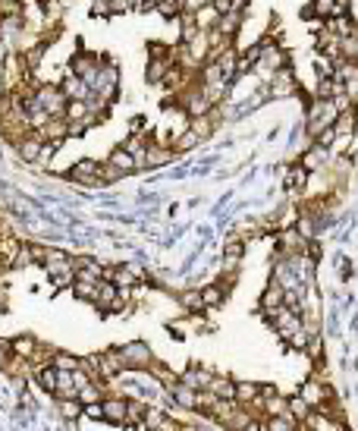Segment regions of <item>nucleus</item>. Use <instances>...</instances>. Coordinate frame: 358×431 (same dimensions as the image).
Here are the masks:
<instances>
[{
  "mask_svg": "<svg viewBox=\"0 0 358 431\" xmlns=\"http://www.w3.org/2000/svg\"><path fill=\"white\" fill-rule=\"evenodd\" d=\"M67 177L73 179V183H79V186H101V161H95V157H79V161H73Z\"/></svg>",
  "mask_w": 358,
  "mask_h": 431,
  "instance_id": "f257e3e1",
  "label": "nucleus"
},
{
  "mask_svg": "<svg viewBox=\"0 0 358 431\" xmlns=\"http://www.w3.org/2000/svg\"><path fill=\"white\" fill-rule=\"evenodd\" d=\"M117 350L123 356V362H126V368H151V362H154V353H151V346L145 340H129L123 346H117Z\"/></svg>",
  "mask_w": 358,
  "mask_h": 431,
  "instance_id": "f03ea898",
  "label": "nucleus"
},
{
  "mask_svg": "<svg viewBox=\"0 0 358 431\" xmlns=\"http://www.w3.org/2000/svg\"><path fill=\"white\" fill-rule=\"evenodd\" d=\"M35 101L45 107L51 117H63V111H67V95H63L60 85H41V82H38Z\"/></svg>",
  "mask_w": 358,
  "mask_h": 431,
  "instance_id": "7ed1b4c3",
  "label": "nucleus"
},
{
  "mask_svg": "<svg viewBox=\"0 0 358 431\" xmlns=\"http://www.w3.org/2000/svg\"><path fill=\"white\" fill-rule=\"evenodd\" d=\"M101 406H104V422L126 428V422H129V397L126 394H104Z\"/></svg>",
  "mask_w": 358,
  "mask_h": 431,
  "instance_id": "20e7f679",
  "label": "nucleus"
},
{
  "mask_svg": "<svg viewBox=\"0 0 358 431\" xmlns=\"http://www.w3.org/2000/svg\"><path fill=\"white\" fill-rule=\"evenodd\" d=\"M97 67H101V54H91V51H85V47H79V51L69 57V73L82 76L88 85H91V79H95Z\"/></svg>",
  "mask_w": 358,
  "mask_h": 431,
  "instance_id": "39448f33",
  "label": "nucleus"
},
{
  "mask_svg": "<svg viewBox=\"0 0 358 431\" xmlns=\"http://www.w3.org/2000/svg\"><path fill=\"white\" fill-rule=\"evenodd\" d=\"M267 89H270V98H298V82H296L292 67L276 69V73L270 76Z\"/></svg>",
  "mask_w": 358,
  "mask_h": 431,
  "instance_id": "423d86ee",
  "label": "nucleus"
},
{
  "mask_svg": "<svg viewBox=\"0 0 358 431\" xmlns=\"http://www.w3.org/2000/svg\"><path fill=\"white\" fill-rule=\"evenodd\" d=\"M167 390H170V400L176 403L179 409H186V412H198V409H202V390H195V387L182 384V381L170 384Z\"/></svg>",
  "mask_w": 358,
  "mask_h": 431,
  "instance_id": "0eeeda50",
  "label": "nucleus"
},
{
  "mask_svg": "<svg viewBox=\"0 0 358 431\" xmlns=\"http://www.w3.org/2000/svg\"><path fill=\"white\" fill-rule=\"evenodd\" d=\"M13 148H16V155H19V161H23V164H38V161H41V151H45V139L32 129L25 139L16 142Z\"/></svg>",
  "mask_w": 358,
  "mask_h": 431,
  "instance_id": "6e6552de",
  "label": "nucleus"
},
{
  "mask_svg": "<svg viewBox=\"0 0 358 431\" xmlns=\"http://www.w3.org/2000/svg\"><path fill=\"white\" fill-rule=\"evenodd\" d=\"M298 161L305 164V170H324L330 164V145H321V142H311L302 155H298Z\"/></svg>",
  "mask_w": 358,
  "mask_h": 431,
  "instance_id": "1a4fd4ad",
  "label": "nucleus"
},
{
  "mask_svg": "<svg viewBox=\"0 0 358 431\" xmlns=\"http://www.w3.org/2000/svg\"><path fill=\"white\" fill-rule=\"evenodd\" d=\"M298 428H314V431H343L346 422H339V419L327 416L324 409H311L305 416V422H298Z\"/></svg>",
  "mask_w": 358,
  "mask_h": 431,
  "instance_id": "9d476101",
  "label": "nucleus"
},
{
  "mask_svg": "<svg viewBox=\"0 0 358 431\" xmlns=\"http://www.w3.org/2000/svg\"><path fill=\"white\" fill-rule=\"evenodd\" d=\"M60 89H63L67 101H88V98H91V85L82 79V76H75V73H67V79L60 82Z\"/></svg>",
  "mask_w": 358,
  "mask_h": 431,
  "instance_id": "9b49d317",
  "label": "nucleus"
},
{
  "mask_svg": "<svg viewBox=\"0 0 358 431\" xmlns=\"http://www.w3.org/2000/svg\"><path fill=\"white\" fill-rule=\"evenodd\" d=\"M242 258H246V239L230 236V239H226V249H224V274H226V271H239V268H242Z\"/></svg>",
  "mask_w": 358,
  "mask_h": 431,
  "instance_id": "f8f14e48",
  "label": "nucleus"
},
{
  "mask_svg": "<svg viewBox=\"0 0 358 431\" xmlns=\"http://www.w3.org/2000/svg\"><path fill=\"white\" fill-rule=\"evenodd\" d=\"M308 179H311V170H305V164L296 161L286 167L283 173V189H289V192H298V189L308 186Z\"/></svg>",
  "mask_w": 358,
  "mask_h": 431,
  "instance_id": "ddd939ff",
  "label": "nucleus"
},
{
  "mask_svg": "<svg viewBox=\"0 0 358 431\" xmlns=\"http://www.w3.org/2000/svg\"><path fill=\"white\" fill-rule=\"evenodd\" d=\"M35 133L45 142H67L69 139V123H67V117H51L45 126L35 129Z\"/></svg>",
  "mask_w": 358,
  "mask_h": 431,
  "instance_id": "4468645a",
  "label": "nucleus"
},
{
  "mask_svg": "<svg viewBox=\"0 0 358 431\" xmlns=\"http://www.w3.org/2000/svg\"><path fill=\"white\" fill-rule=\"evenodd\" d=\"M242 25H246V13H220V16H217L214 29L220 32V35H226V38H232V41H236L239 32H242Z\"/></svg>",
  "mask_w": 358,
  "mask_h": 431,
  "instance_id": "2eb2a0df",
  "label": "nucleus"
},
{
  "mask_svg": "<svg viewBox=\"0 0 358 431\" xmlns=\"http://www.w3.org/2000/svg\"><path fill=\"white\" fill-rule=\"evenodd\" d=\"M211 378H214V372H208L204 365H189V368L179 372V381L189 384V387H195V390H204V387L211 384Z\"/></svg>",
  "mask_w": 358,
  "mask_h": 431,
  "instance_id": "dca6fc26",
  "label": "nucleus"
},
{
  "mask_svg": "<svg viewBox=\"0 0 358 431\" xmlns=\"http://www.w3.org/2000/svg\"><path fill=\"white\" fill-rule=\"evenodd\" d=\"M117 283L113 280H107V277H101V280H97V293H95V309L97 312H110V305H113V299H117Z\"/></svg>",
  "mask_w": 358,
  "mask_h": 431,
  "instance_id": "f3484780",
  "label": "nucleus"
},
{
  "mask_svg": "<svg viewBox=\"0 0 358 431\" xmlns=\"http://www.w3.org/2000/svg\"><path fill=\"white\" fill-rule=\"evenodd\" d=\"M107 161H110L119 173H126V177H129V173L139 170V164H135V155L126 148V145H117V148L110 151V157H107Z\"/></svg>",
  "mask_w": 358,
  "mask_h": 431,
  "instance_id": "a211bd4d",
  "label": "nucleus"
},
{
  "mask_svg": "<svg viewBox=\"0 0 358 431\" xmlns=\"http://www.w3.org/2000/svg\"><path fill=\"white\" fill-rule=\"evenodd\" d=\"M324 29L333 32L336 38H346V35H355V32H358V23L352 19V13H343V16H330L327 23H324Z\"/></svg>",
  "mask_w": 358,
  "mask_h": 431,
  "instance_id": "6ab92c4d",
  "label": "nucleus"
},
{
  "mask_svg": "<svg viewBox=\"0 0 358 431\" xmlns=\"http://www.w3.org/2000/svg\"><path fill=\"white\" fill-rule=\"evenodd\" d=\"M214 63H217V69H220V76H224V79L230 82V85L239 79V76H236V63H239V51H236V47H226V51L220 54V57H217Z\"/></svg>",
  "mask_w": 358,
  "mask_h": 431,
  "instance_id": "aec40b11",
  "label": "nucleus"
},
{
  "mask_svg": "<svg viewBox=\"0 0 358 431\" xmlns=\"http://www.w3.org/2000/svg\"><path fill=\"white\" fill-rule=\"evenodd\" d=\"M202 142H204L202 135L195 133L192 126H186V129H182V133H176V135H173V142H170V145H173V151H176V155H186V151L198 148Z\"/></svg>",
  "mask_w": 358,
  "mask_h": 431,
  "instance_id": "412c9836",
  "label": "nucleus"
},
{
  "mask_svg": "<svg viewBox=\"0 0 358 431\" xmlns=\"http://www.w3.org/2000/svg\"><path fill=\"white\" fill-rule=\"evenodd\" d=\"M204 390H211V394L220 397V400H236V381L226 378V375H214Z\"/></svg>",
  "mask_w": 358,
  "mask_h": 431,
  "instance_id": "4be33fe9",
  "label": "nucleus"
},
{
  "mask_svg": "<svg viewBox=\"0 0 358 431\" xmlns=\"http://www.w3.org/2000/svg\"><path fill=\"white\" fill-rule=\"evenodd\" d=\"M202 296H204V309H217V305H224V299L230 296V287H226L224 280L208 283V287H202Z\"/></svg>",
  "mask_w": 358,
  "mask_h": 431,
  "instance_id": "5701e85b",
  "label": "nucleus"
},
{
  "mask_svg": "<svg viewBox=\"0 0 358 431\" xmlns=\"http://www.w3.org/2000/svg\"><path fill=\"white\" fill-rule=\"evenodd\" d=\"M10 350H13V356L32 359L38 350H41V343H38L32 334H23V337H16V340H10Z\"/></svg>",
  "mask_w": 358,
  "mask_h": 431,
  "instance_id": "b1692460",
  "label": "nucleus"
},
{
  "mask_svg": "<svg viewBox=\"0 0 358 431\" xmlns=\"http://www.w3.org/2000/svg\"><path fill=\"white\" fill-rule=\"evenodd\" d=\"M264 416H289V397H283L280 390L270 397H264Z\"/></svg>",
  "mask_w": 358,
  "mask_h": 431,
  "instance_id": "393cba45",
  "label": "nucleus"
},
{
  "mask_svg": "<svg viewBox=\"0 0 358 431\" xmlns=\"http://www.w3.org/2000/svg\"><path fill=\"white\" fill-rule=\"evenodd\" d=\"M57 412L63 416V422H75L82 416V403L79 397H57Z\"/></svg>",
  "mask_w": 358,
  "mask_h": 431,
  "instance_id": "a878e982",
  "label": "nucleus"
},
{
  "mask_svg": "<svg viewBox=\"0 0 358 431\" xmlns=\"http://www.w3.org/2000/svg\"><path fill=\"white\" fill-rule=\"evenodd\" d=\"M75 390H79L75 397H79L82 406H85V403H101V400H104V384H97V381H85V384H79Z\"/></svg>",
  "mask_w": 358,
  "mask_h": 431,
  "instance_id": "bb28decb",
  "label": "nucleus"
},
{
  "mask_svg": "<svg viewBox=\"0 0 358 431\" xmlns=\"http://www.w3.org/2000/svg\"><path fill=\"white\" fill-rule=\"evenodd\" d=\"M179 305L186 309L189 315H198V312H204V296H202V290H182L179 293Z\"/></svg>",
  "mask_w": 358,
  "mask_h": 431,
  "instance_id": "cd10ccee",
  "label": "nucleus"
},
{
  "mask_svg": "<svg viewBox=\"0 0 358 431\" xmlns=\"http://www.w3.org/2000/svg\"><path fill=\"white\" fill-rule=\"evenodd\" d=\"M283 302V287L276 280H270L267 287H264V293H261V299H258V305L261 309H274V305H280Z\"/></svg>",
  "mask_w": 358,
  "mask_h": 431,
  "instance_id": "c85d7f7f",
  "label": "nucleus"
},
{
  "mask_svg": "<svg viewBox=\"0 0 358 431\" xmlns=\"http://www.w3.org/2000/svg\"><path fill=\"white\" fill-rule=\"evenodd\" d=\"M73 296L75 299H82V302H95V293H97V283H91V280H82V277H75L73 280Z\"/></svg>",
  "mask_w": 358,
  "mask_h": 431,
  "instance_id": "c756f323",
  "label": "nucleus"
},
{
  "mask_svg": "<svg viewBox=\"0 0 358 431\" xmlns=\"http://www.w3.org/2000/svg\"><path fill=\"white\" fill-rule=\"evenodd\" d=\"M311 67H314V76H318V79H333L336 76V60H330L327 54H318Z\"/></svg>",
  "mask_w": 358,
  "mask_h": 431,
  "instance_id": "7c9ffc66",
  "label": "nucleus"
},
{
  "mask_svg": "<svg viewBox=\"0 0 358 431\" xmlns=\"http://www.w3.org/2000/svg\"><path fill=\"white\" fill-rule=\"evenodd\" d=\"M311 409H314V406H311V403H308L302 394H292V397H289V416L296 419V422H305V416L311 412Z\"/></svg>",
  "mask_w": 358,
  "mask_h": 431,
  "instance_id": "2f4dec72",
  "label": "nucleus"
},
{
  "mask_svg": "<svg viewBox=\"0 0 358 431\" xmlns=\"http://www.w3.org/2000/svg\"><path fill=\"white\" fill-rule=\"evenodd\" d=\"M57 368H63V372H75L79 365H82V359L79 356H73V353H67V350H53V359H51Z\"/></svg>",
  "mask_w": 358,
  "mask_h": 431,
  "instance_id": "473e14b6",
  "label": "nucleus"
},
{
  "mask_svg": "<svg viewBox=\"0 0 358 431\" xmlns=\"http://www.w3.org/2000/svg\"><path fill=\"white\" fill-rule=\"evenodd\" d=\"M192 16H195V23H198V29L208 32V29H214V25H217V16H220V13H217L214 3H208V7H202L198 13H192Z\"/></svg>",
  "mask_w": 358,
  "mask_h": 431,
  "instance_id": "72a5a7b5",
  "label": "nucleus"
},
{
  "mask_svg": "<svg viewBox=\"0 0 358 431\" xmlns=\"http://www.w3.org/2000/svg\"><path fill=\"white\" fill-rule=\"evenodd\" d=\"M305 359H311V362H321V359H324V337H321V331H314V334H308Z\"/></svg>",
  "mask_w": 358,
  "mask_h": 431,
  "instance_id": "f704fd0d",
  "label": "nucleus"
},
{
  "mask_svg": "<svg viewBox=\"0 0 358 431\" xmlns=\"http://www.w3.org/2000/svg\"><path fill=\"white\" fill-rule=\"evenodd\" d=\"M167 67H170V60H148V69H145V79H148L151 85H160V79H164Z\"/></svg>",
  "mask_w": 358,
  "mask_h": 431,
  "instance_id": "c9c22d12",
  "label": "nucleus"
},
{
  "mask_svg": "<svg viewBox=\"0 0 358 431\" xmlns=\"http://www.w3.org/2000/svg\"><path fill=\"white\" fill-rule=\"evenodd\" d=\"M343 60H358V32L339 38V63H343Z\"/></svg>",
  "mask_w": 358,
  "mask_h": 431,
  "instance_id": "e433bc0d",
  "label": "nucleus"
},
{
  "mask_svg": "<svg viewBox=\"0 0 358 431\" xmlns=\"http://www.w3.org/2000/svg\"><path fill=\"white\" fill-rule=\"evenodd\" d=\"M63 117H67V120H88L91 117V104H88V101H67Z\"/></svg>",
  "mask_w": 358,
  "mask_h": 431,
  "instance_id": "4c0bfd02",
  "label": "nucleus"
},
{
  "mask_svg": "<svg viewBox=\"0 0 358 431\" xmlns=\"http://www.w3.org/2000/svg\"><path fill=\"white\" fill-rule=\"evenodd\" d=\"M51 280H53V290H63V287H73V280H75V268L57 271V274H51Z\"/></svg>",
  "mask_w": 358,
  "mask_h": 431,
  "instance_id": "58836bf2",
  "label": "nucleus"
},
{
  "mask_svg": "<svg viewBox=\"0 0 358 431\" xmlns=\"http://www.w3.org/2000/svg\"><path fill=\"white\" fill-rule=\"evenodd\" d=\"M286 346H289V350H296V353H305V346H308V331H305V327H298L296 334L286 340Z\"/></svg>",
  "mask_w": 358,
  "mask_h": 431,
  "instance_id": "ea45409f",
  "label": "nucleus"
},
{
  "mask_svg": "<svg viewBox=\"0 0 358 431\" xmlns=\"http://www.w3.org/2000/svg\"><path fill=\"white\" fill-rule=\"evenodd\" d=\"M123 177H126V173H119L110 161L101 164V183H104V186H110V183H117V179H123Z\"/></svg>",
  "mask_w": 358,
  "mask_h": 431,
  "instance_id": "a19ab883",
  "label": "nucleus"
},
{
  "mask_svg": "<svg viewBox=\"0 0 358 431\" xmlns=\"http://www.w3.org/2000/svg\"><path fill=\"white\" fill-rule=\"evenodd\" d=\"M82 416L91 419V422H104V406H101V403H85Z\"/></svg>",
  "mask_w": 358,
  "mask_h": 431,
  "instance_id": "79ce46f5",
  "label": "nucleus"
},
{
  "mask_svg": "<svg viewBox=\"0 0 358 431\" xmlns=\"http://www.w3.org/2000/svg\"><path fill=\"white\" fill-rule=\"evenodd\" d=\"M91 16H95V19H107V16H113L110 3H107V0H91Z\"/></svg>",
  "mask_w": 358,
  "mask_h": 431,
  "instance_id": "37998d69",
  "label": "nucleus"
},
{
  "mask_svg": "<svg viewBox=\"0 0 358 431\" xmlns=\"http://www.w3.org/2000/svg\"><path fill=\"white\" fill-rule=\"evenodd\" d=\"M211 0H182V13H198L202 7H208Z\"/></svg>",
  "mask_w": 358,
  "mask_h": 431,
  "instance_id": "c03bdc74",
  "label": "nucleus"
},
{
  "mask_svg": "<svg viewBox=\"0 0 358 431\" xmlns=\"http://www.w3.org/2000/svg\"><path fill=\"white\" fill-rule=\"evenodd\" d=\"M110 3V13H129L132 10V0H107Z\"/></svg>",
  "mask_w": 358,
  "mask_h": 431,
  "instance_id": "a18cd8bd",
  "label": "nucleus"
},
{
  "mask_svg": "<svg viewBox=\"0 0 358 431\" xmlns=\"http://www.w3.org/2000/svg\"><path fill=\"white\" fill-rule=\"evenodd\" d=\"M13 359V350H10V340H0V368H7V362Z\"/></svg>",
  "mask_w": 358,
  "mask_h": 431,
  "instance_id": "49530a36",
  "label": "nucleus"
},
{
  "mask_svg": "<svg viewBox=\"0 0 358 431\" xmlns=\"http://www.w3.org/2000/svg\"><path fill=\"white\" fill-rule=\"evenodd\" d=\"M10 54H13V47L7 45V41H3V38H0V67H3V63H7V57Z\"/></svg>",
  "mask_w": 358,
  "mask_h": 431,
  "instance_id": "de8ad7c7",
  "label": "nucleus"
},
{
  "mask_svg": "<svg viewBox=\"0 0 358 431\" xmlns=\"http://www.w3.org/2000/svg\"><path fill=\"white\" fill-rule=\"evenodd\" d=\"M10 95V85H7V79H3V76H0V101H3V98Z\"/></svg>",
  "mask_w": 358,
  "mask_h": 431,
  "instance_id": "09e8293b",
  "label": "nucleus"
},
{
  "mask_svg": "<svg viewBox=\"0 0 358 431\" xmlns=\"http://www.w3.org/2000/svg\"><path fill=\"white\" fill-rule=\"evenodd\" d=\"M336 3H339V7H346V10L352 7V0H336Z\"/></svg>",
  "mask_w": 358,
  "mask_h": 431,
  "instance_id": "8fccbe9b",
  "label": "nucleus"
},
{
  "mask_svg": "<svg viewBox=\"0 0 358 431\" xmlns=\"http://www.w3.org/2000/svg\"><path fill=\"white\" fill-rule=\"evenodd\" d=\"M164 3H182V0H164Z\"/></svg>",
  "mask_w": 358,
  "mask_h": 431,
  "instance_id": "3c124183",
  "label": "nucleus"
}]
</instances>
